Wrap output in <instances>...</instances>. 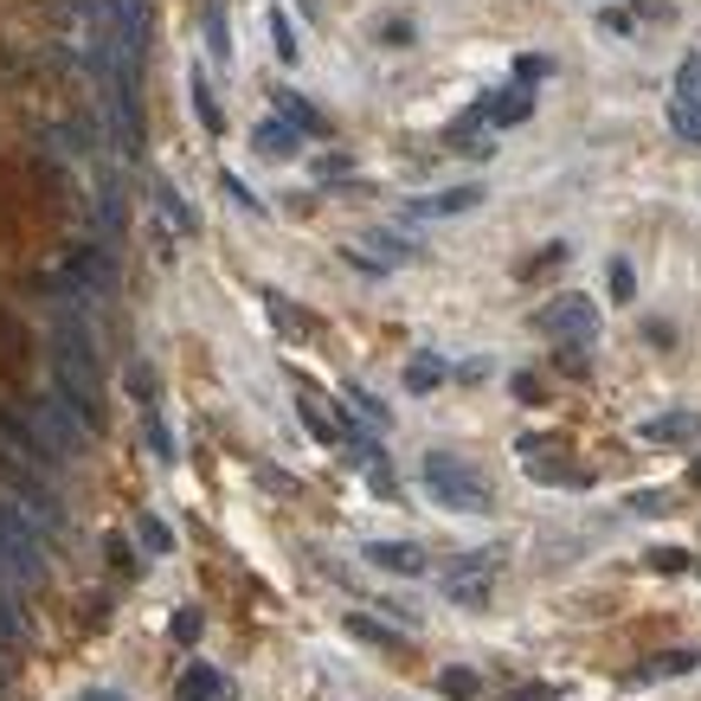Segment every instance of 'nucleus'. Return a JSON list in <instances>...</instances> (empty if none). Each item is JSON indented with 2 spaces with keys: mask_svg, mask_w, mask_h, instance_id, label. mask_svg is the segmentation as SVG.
Here are the masks:
<instances>
[{
  "mask_svg": "<svg viewBox=\"0 0 701 701\" xmlns=\"http://www.w3.org/2000/svg\"><path fill=\"white\" fill-rule=\"evenodd\" d=\"M612 302H637V270L625 258H612Z\"/></svg>",
  "mask_w": 701,
  "mask_h": 701,
  "instance_id": "obj_27",
  "label": "nucleus"
},
{
  "mask_svg": "<svg viewBox=\"0 0 701 701\" xmlns=\"http://www.w3.org/2000/svg\"><path fill=\"white\" fill-rule=\"evenodd\" d=\"M174 695L181 701H225V676L213 663H187L181 682H174Z\"/></svg>",
  "mask_w": 701,
  "mask_h": 701,
  "instance_id": "obj_13",
  "label": "nucleus"
},
{
  "mask_svg": "<svg viewBox=\"0 0 701 701\" xmlns=\"http://www.w3.org/2000/svg\"><path fill=\"white\" fill-rule=\"evenodd\" d=\"M129 386H136L142 412H155V373H148V368H129Z\"/></svg>",
  "mask_w": 701,
  "mask_h": 701,
  "instance_id": "obj_35",
  "label": "nucleus"
},
{
  "mask_svg": "<svg viewBox=\"0 0 701 701\" xmlns=\"http://www.w3.org/2000/svg\"><path fill=\"white\" fill-rule=\"evenodd\" d=\"M302 142H309V136H296L284 116H270V123H258V129H252V148H258L264 161H296V155H302Z\"/></svg>",
  "mask_w": 701,
  "mask_h": 701,
  "instance_id": "obj_12",
  "label": "nucleus"
},
{
  "mask_svg": "<svg viewBox=\"0 0 701 701\" xmlns=\"http://www.w3.org/2000/svg\"><path fill=\"white\" fill-rule=\"evenodd\" d=\"M52 373H59V400L72 412H84V425H104V380H97V361H91V329L77 334V316H65V329L52 341Z\"/></svg>",
  "mask_w": 701,
  "mask_h": 701,
  "instance_id": "obj_1",
  "label": "nucleus"
},
{
  "mask_svg": "<svg viewBox=\"0 0 701 701\" xmlns=\"http://www.w3.org/2000/svg\"><path fill=\"white\" fill-rule=\"evenodd\" d=\"M695 482H701V464H695Z\"/></svg>",
  "mask_w": 701,
  "mask_h": 701,
  "instance_id": "obj_41",
  "label": "nucleus"
},
{
  "mask_svg": "<svg viewBox=\"0 0 701 701\" xmlns=\"http://www.w3.org/2000/svg\"><path fill=\"white\" fill-rule=\"evenodd\" d=\"M637 438L644 444H695L701 438V412H657V418L637 425Z\"/></svg>",
  "mask_w": 701,
  "mask_h": 701,
  "instance_id": "obj_10",
  "label": "nucleus"
},
{
  "mask_svg": "<svg viewBox=\"0 0 701 701\" xmlns=\"http://www.w3.org/2000/svg\"><path fill=\"white\" fill-rule=\"evenodd\" d=\"M548 72H554V65H548L541 52H521L516 59V77H548Z\"/></svg>",
  "mask_w": 701,
  "mask_h": 701,
  "instance_id": "obj_36",
  "label": "nucleus"
},
{
  "mask_svg": "<svg viewBox=\"0 0 701 701\" xmlns=\"http://www.w3.org/2000/svg\"><path fill=\"white\" fill-rule=\"evenodd\" d=\"M0 580L7 586H39L45 580V541L20 509L0 502Z\"/></svg>",
  "mask_w": 701,
  "mask_h": 701,
  "instance_id": "obj_3",
  "label": "nucleus"
},
{
  "mask_svg": "<svg viewBox=\"0 0 701 701\" xmlns=\"http://www.w3.org/2000/svg\"><path fill=\"white\" fill-rule=\"evenodd\" d=\"M444 373H450L444 368V354H412L406 361V393H438Z\"/></svg>",
  "mask_w": 701,
  "mask_h": 701,
  "instance_id": "obj_15",
  "label": "nucleus"
},
{
  "mask_svg": "<svg viewBox=\"0 0 701 701\" xmlns=\"http://www.w3.org/2000/svg\"><path fill=\"white\" fill-rule=\"evenodd\" d=\"M174 637H181V644L187 637H200V612H181V618H174Z\"/></svg>",
  "mask_w": 701,
  "mask_h": 701,
  "instance_id": "obj_38",
  "label": "nucleus"
},
{
  "mask_svg": "<svg viewBox=\"0 0 701 701\" xmlns=\"http://www.w3.org/2000/svg\"><path fill=\"white\" fill-rule=\"evenodd\" d=\"M77 701H123V695H116V689H84Z\"/></svg>",
  "mask_w": 701,
  "mask_h": 701,
  "instance_id": "obj_40",
  "label": "nucleus"
},
{
  "mask_svg": "<svg viewBox=\"0 0 701 701\" xmlns=\"http://www.w3.org/2000/svg\"><path fill=\"white\" fill-rule=\"evenodd\" d=\"M341 630H348V637H361V644H373V650H400V630L373 625V618H361V612H348V618H341Z\"/></svg>",
  "mask_w": 701,
  "mask_h": 701,
  "instance_id": "obj_19",
  "label": "nucleus"
},
{
  "mask_svg": "<svg viewBox=\"0 0 701 701\" xmlns=\"http://www.w3.org/2000/svg\"><path fill=\"white\" fill-rule=\"evenodd\" d=\"M264 309H270V316H277V322H284V329H316V316H302V309H290V302H284V296H264Z\"/></svg>",
  "mask_w": 701,
  "mask_h": 701,
  "instance_id": "obj_25",
  "label": "nucleus"
},
{
  "mask_svg": "<svg viewBox=\"0 0 701 701\" xmlns=\"http://www.w3.org/2000/svg\"><path fill=\"white\" fill-rule=\"evenodd\" d=\"M220 187H225V200H232V206H245V213H264V200H258V193H252V187H245V181H238L232 168H225V174H220Z\"/></svg>",
  "mask_w": 701,
  "mask_h": 701,
  "instance_id": "obj_24",
  "label": "nucleus"
},
{
  "mask_svg": "<svg viewBox=\"0 0 701 701\" xmlns=\"http://www.w3.org/2000/svg\"><path fill=\"white\" fill-rule=\"evenodd\" d=\"M676 97L701 104V52H689V59H682V72H676Z\"/></svg>",
  "mask_w": 701,
  "mask_h": 701,
  "instance_id": "obj_23",
  "label": "nucleus"
},
{
  "mask_svg": "<svg viewBox=\"0 0 701 701\" xmlns=\"http://www.w3.org/2000/svg\"><path fill=\"white\" fill-rule=\"evenodd\" d=\"M669 129H676V142L701 148V104H689V97H676V104H669Z\"/></svg>",
  "mask_w": 701,
  "mask_h": 701,
  "instance_id": "obj_20",
  "label": "nucleus"
},
{
  "mask_svg": "<svg viewBox=\"0 0 701 701\" xmlns=\"http://www.w3.org/2000/svg\"><path fill=\"white\" fill-rule=\"evenodd\" d=\"M155 193H161V213H168V225H181V232H193V206H181V200H174L168 187H155Z\"/></svg>",
  "mask_w": 701,
  "mask_h": 701,
  "instance_id": "obj_31",
  "label": "nucleus"
},
{
  "mask_svg": "<svg viewBox=\"0 0 701 701\" xmlns=\"http://www.w3.org/2000/svg\"><path fill=\"white\" fill-rule=\"evenodd\" d=\"M187 97H193L200 129H206V136H225V116H220V104H213V91H206V77H187Z\"/></svg>",
  "mask_w": 701,
  "mask_h": 701,
  "instance_id": "obj_17",
  "label": "nucleus"
},
{
  "mask_svg": "<svg viewBox=\"0 0 701 701\" xmlns=\"http://www.w3.org/2000/svg\"><path fill=\"white\" fill-rule=\"evenodd\" d=\"M270 45H277V59H284V65H296V59H302L296 26H290V13H284V7H270Z\"/></svg>",
  "mask_w": 701,
  "mask_h": 701,
  "instance_id": "obj_21",
  "label": "nucleus"
},
{
  "mask_svg": "<svg viewBox=\"0 0 701 701\" xmlns=\"http://www.w3.org/2000/svg\"><path fill=\"white\" fill-rule=\"evenodd\" d=\"M630 509H650V516H663L669 496H663V489H644V496H630Z\"/></svg>",
  "mask_w": 701,
  "mask_h": 701,
  "instance_id": "obj_37",
  "label": "nucleus"
},
{
  "mask_svg": "<svg viewBox=\"0 0 701 701\" xmlns=\"http://www.w3.org/2000/svg\"><path fill=\"white\" fill-rule=\"evenodd\" d=\"M418 477H425V489H432L438 509H450V516H489V482H482L457 450H425Z\"/></svg>",
  "mask_w": 701,
  "mask_h": 701,
  "instance_id": "obj_2",
  "label": "nucleus"
},
{
  "mask_svg": "<svg viewBox=\"0 0 701 701\" xmlns=\"http://www.w3.org/2000/svg\"><path fill=\"white\" fill-rule=\"evenodd\" d=\"M270 104H277V116H284V123H290L296 136H329V116L316 110V104H309V97H296L290 84H277V91H270Z\"/></svg>",
  "mask_w": 701,
  "mask_h": 701,
  "instance_id": "obj_11",
  "label": "nucleus"
},
{
  "mask_svg": "<svg viewBox=\"0 0 701 701\" xmlns=\"http://www.w3.org/2000/svg\"><path fill=\"white\" fill-rule=\"evenodd\" d=\"M598 7H612V0H598Z\"/></svg>",
  "mask_w": 701,
  "mask_h": 701,
  "instance_id": "obj_42",
  "label": "nucleus"
},
{
  "mask_svg": "<svg viewBox=\"0 0 701 701\" xmlns=\"http://www.w3.org/2000/svg\"><path fill=\"white\" fill-rule=\"evenodd\" d=\"M598 26H605L612 39H630V33H637V13H630V7H605V13H598Z\"/></svg>",
  "mask_w": 701,
  "mask_h": 701,
  "instance_id": "obj_28",
  "label": "nucleus"
},
{
  "mask_svg": "<svg viewBox=\"0 0 701 701\" xmlns=\"http://www.w3.org/2000/svg\"><path fill=\"white\" fill-rule=\"evenodd\" d=\"M509 701H560V695H554V689H516Z\"/></svg>",
  "mask_w": 701,
  "mask_h": 701,
  "instance_id": "obj_39",
  "label": "nucleus"
},
{
  "mask_svg": "<svg viewBox=\"0 0 701 701\" xmlns=\"http://www.w3.org/2000/svg\"><path fill=\"white\" fill-rule=\"evenodd\" d=\"M136 534H142L148 554H174V534H168V521H161V516H142V521H136Z\"/></svg>",
  "mask_w": 701,
  "mask_h": 701,
  "instance_id": "obj_22",
  "label": "nucleus"
},
{
  "mask_svg": "<svg viewBox=\"0 0 701 701\" xmlns=\"http://www.w3.org/2000/svg\"><path fill=\"white\" fill-rule=\"evenodd\" d=\"M0 477L13 482V496H20L26 521H39L45 534H59V502H52V489H45V482H39V477H26V470H20V464H7V457H0Z\"/></svg>",
  "mask_w": 701,
  "mask_h": 701,
  "instance_id": "obj_6",
  "label": "nucleus"
},
{
  "mask_svg": "<svg viewBox=\"0 0 701 701\" xmlns=\"http://www.w3.org/2000/svg\"><path fill=\"white\" fill-rule=\"evenodd\" d=\"M373 39H380V45H412L418 33H412L406 13H393V20H380V26H373Z\"/></svg>",
  "mask_w": 701,
  "mask_h": 701,
  "instance_id": "obj_26",
  "label": "nucleus"
},
{
  "mask_svg": "<svg viewBox=\"0 0 701 701\" xmlns=\"http://www.w3.org/2000/svg\"><path fill=\"white\" fill-rule=\"evenodd\" d=\"M509 386H516V400H521V406H541V400H548V393H541V373H528V368H521L516 380H509Z\"/></svg>",
  "mask_w": 701,
  "mask_h": 701,
  "instance_id": "obj_30",
  "label": "nucleus"
},
{
  "mask_svg": "<svg viewBox=\"0 0 701 701\" xmlns=\"http://www.w3.org/2000/svg\"><path fill=\"white\" fill-rule=\"evenodd\" d=\"M482 200V187H450V193H432V200H418V213H432V220H450V213H470Z\"/></svg>",
  "mask_w": 701,
  "mask_h": 701,
  "instance_id": "obj_16",
  "label": "nucleus"
},
{
  "mask_svg": "<svg viewBox=\"0 0 701 701\" xmlns=\"http://www.w3.org/2000/svg\"><path fill=\"white\" fill-rule=\"evenodd\" d=\"M438 695L477 701V695H482V676H477V669H464V663H450V669H438Z\"/></svg>",
  "mask_w": 701,
  "mask_h": 701,
  "instance_id": "obj_18",
  "label": "nucleus"
},
{
  "mask_svg": "<svg viewBox=\"0 0 701 701\" xmlns=\"http://www.w3.org/2000/svg\"><path fill=\"white\" fill-rule=\"evenodd\" d=\"M554 444L560 438H521V464H528V477H534V482H586V470H580V464H566Z\"/></svg>",
  "mask_w": 701,
  "mask_h": 701,
  "instance_id": "obj_7",
  "label": "nucleus"
},
{
  "mask_svg": "<svg viewBox=\"0 0 701 701\" xmlns=\"http://www.w3.org/2000/svg\"><path fill=\"white\" fill-rule=\"evenodd\" d=\"M368 482H373V489H380V496H386V502L400 496V477L386 470V457H373V464H368Z\"/></svg>",
  "mask_w": 701,
  "mask_h": 701,
  "instance_id": "obj_32",
  "label": "nucleus"
},
{
  "mask_svg": "<svg viewBox=\"0 0 701 701\" xmlns=\"http://www.w3.org/2000/svg\"><path fill=\"white\" fill-rule=\"evenodd\" d=\"M534 116V91L528 84H509V91H489L477 104V123H496V129H516V123H528Z\"/></svg>",
  "mask_w": 701,
  "mask_h": 701,
  "instance_id": "obj_8",
  "label": "nucleus"
},
{
  "mask_svg": "<svg viewBox=\"0 0 701 701\" xmlns=\"http://www.w3.org/2000/svg\"><path fill=\"white\" fill-rule=\"evenodd\" d=\"M489 580H496V554H470V560H450L444 566V598L457 605H489Z\"/></svg>",
  "mask_w": 701,
  "mask_h": 701,
  "instance_id": "obj_5",
  "label": "nucleus"
},
{
  "mask_svg": "<svg viewBox=\"0 0 701 701\" xmlns=\"http://www.w3.org/2000/svg\"><path fill=\"white\" fill-rule=\"evenodd\" d=\"M368 560L380 566V573H406V580L432 573V554H425V548H412V541H368Z\"/></svg>",
  "mask_w": 701,
  "mask_h": 701,
  "instance_id": "obj_9",
  "label": "nucleus"
},
{
  "mask_svg": "<svg viewBox=\"0 0 701 701\" xmlns=\"http://www.w3.org/2000/svg\"><path fill=\"white\" fill-rule=\"evenodd\" d=\"M534 329L548 334V341H592V334H598V302L580 296V290H566L534 316Z\"/></svg>",
  "mask_w": 701,
  "mask_h": 701,
  "instance_id": "obj_4",
  "label": "nucleus"
},
{
  "mask_svg": "<svg viewBox=\"0 0 701 701\" xmlns=\"http://www.w3.org/2000/svg\"><path fill=\"white\" fill-rule=\"evenodd\" d=\"M296 412H302V425L316 432V444H329V450H334V425H329V418H322V412L309 406V400H296Z\"/></svg>",
  "mask_w": 701,
  "mask_h": 701,
  "instance_id": "obj_29",
  "label": "nucleus"
},
{
  "mask_svg": "<svg viewBox=\"0 0 701 701\" xmlns=\"http://www.w3.org/2000/svg\"><path fill=\"white\" fill-rule=\"evenodd\" d=\"M341 406L354 412V418H361L368 432H386V425H393V418H386V406L373 400V393H368V386H361V380H348V386H341Z\"/></svg>",
  "mask_w": 701,
  "mask_h": 701,
  "instance_id": "obj_14",
  "label": "nucleus"
},
{
  "mask_svg": "<svg viewBox=\"0 0 701 701\" xmlns=\"http://www.w3.org/2000/svg\"><path fill=\"white\" fill-rule=\"evenodd\" d=\"M650 566H657V573H682L689 554H682V548H650Z\"/></svg>",
  "mask_w": 701,
  "mask_h": 701,
  "instance_id": "obj_34",
  "label": "nucleus"
},
{
  "mask_svg": "<svg viewBox=\"0 0 701 701\" xmlns=\"http://www.w3.org/2000/svg\"><path fill=\"white\" fill-rule=\"evenodd\" d=\"M206 39H213V59H232V45H225V13H220V7H206Z\"/></svg>",
  "mask_w": 701,
  "mask_h": 701,
  "instance_id": "obj_33",
  "label": "nucleus"
}]
</instances>
